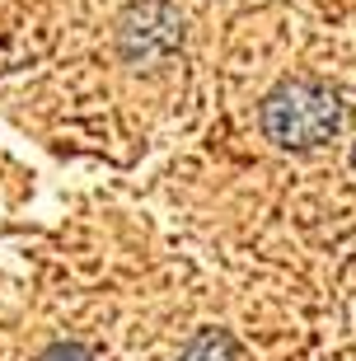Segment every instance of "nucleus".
Returning <instances> with one entry per match:
<instances>
[{"mask_svg":"<svg viewBox=\"0 0 356 361\" xmlns=\"http://www.w3.org/2000/svg\"><path fill=\"white\" fill-rule=\"evenodd\" d=\"M338 122H343V104H338V94L324 90L319 80H290L263 104L267 141H277L286 150L324 146L338 132Z\"/></svg>","mask_w":356,"mask_h":361,"instance_id":"obj_1","label":"nucleus"},{"mask_svg":"<svg viewBox=\"0 0 356 361\" xmlns=\"http://www.w3.org/2000/svg\"><path fill=\"white\" fill-rule=\"evenodd\" d=\"M178 361H235V348H230V338H225V334H202Z\"/></svg>","mask_w":356,"mask_h":361,"instance_id":"obj_2","label":"nucleus"},{"mask_svg":"<svg viewBox=\"0 0 356 361\" xmlns=\"http://www.w3.org/2000/svg\"><path fill=\"white\" fill-rule=\"evenodd\" d=\"M47 361H90V357H85L80 348H56V352H52Z\"/></svg>","mask_w":356,"mask_h":361,"instance_id":"obj_3","label":"nucleus"}]
</instances>
